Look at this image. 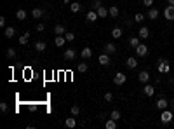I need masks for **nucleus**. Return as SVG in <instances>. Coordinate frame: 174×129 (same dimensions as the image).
<instances>
[{
    "instance_id": "29",
    "label": "nucleus",
    "mask_w": 174,
    "mask_h": 129,
    "mask_svg": "<svg viewBox=\"0 0 174 129\" xmlns=\"http://www.w3.org/2000/svg\"><path fill=\"white\" fill-rule=\"evenodd\" d=\"M96 12H98L99 18H106V16H108V9H106V7H103V6L99 7V9H96Z\"/></svg>"
},
{
    "instance_id": "34",
    "label": "nucleus",
    "mask_w": 174,
    "mask_h": 129,
    "mask_svg": "<svg viewBox=\"0 0 174 129\" xmlns=\"http://www.w3.org/2000/svg\"><path fill=\"white\" fill-rule=\"evenodd\" d=\"M110 117H112V119H115V120H119V119H122V113H120L119 110H113V112L110 113Z\"/></svg>"
},
{
    "instance_id": "33",
    "label": "nucleus",
    "mask_w": 174,
    "mask_h": 129,
    "mask_svg": "<svg viewBox=\"0 0 174 129\" xmlns=\"http://www.w3.org/2000/svg\"><path fill=\"white\" fill-rule=\"evenodd\" d=\"M65 38H66V42H73V40H75V33L66 32V33H65Z\"/></svg>"
},
{
    "instance_id": "23",
    "label": "nucleus",
    "mask_w": 174,
    "mask_h": 129,
    "mask_svg": "<svg viewBox=\"0 0 174 129\" xmlns=\"http://www.w3.org/2000/svg\"><path fill=\"white\" fill-rule=\"evenodd\" d=\"M26 11H25V9H19V11L16 12V19L17 21H25V19H26Z\"/></svg>"
},
{
    "instance_id": "15",
    "label": "nucleus",
    "mask_w": 174,
    "mask_h": 129,
    "mask_svg": "<svg viewBox=\"0 0 174 129\" xmlns=\"http://www.w3.org/2000/svg\"><path fill=\"white\" fill-rule=\"evenodd\" d=\"M143 92H145V94H146L148 98H152L153 94H155V87H153V86H150V84H146V86L143 87Z\"/></svg>"
},
{
    "instance_id": "24",
    "label": "nucleus",
    "mask_w": 174,
    "mask_h": 129,
    "mask_svg": "<svg viewBox=\"0 0 174 129\" xmlns=\"http://www.w3.org/2000/svg\"><path fill=\"white\" fill-rule=\"evenodd\" d=\"M129 44H130V47H134V49H136L138 45L141 44V38L138 37V35H136V37H130V38H129Z\"/></svg>"
},
{
    "instance_id": "11",
    "label": "nucleus",
    "mask_w": 174,
    "mask_h": 129,
    "mask_svg": "<svg viewBox=\"0 0 174 129\" xmlns=\"http://www.w3.org/2000/svg\"><path fill=\"white\" fill-rule=\"evenodd\" d=\"M138 37L141 38V40L148 38V37H150V30H148L146 26H141V28H139V32H138Z\"/></svg>"
},
{
    "instance_id": "42",
    "label": "nucleus",
    "mask_w": 174,
    "mask_h": 129,
    "mask_svg": "<svg viewBox=\"0 0 174 129\" xmlns=\"http://www.w3.org/2000/svg\"><path fill=\"white\" fill-rule=\"evenodd\" d=\"M0 26H6V18H4V16L0 18Z\"/></svg>"
},
{
    "instance_id": "37",
    "label": "nucleus",
    "mask_w": 174,
    "mask_h": 129,
    "mask_svg": "<svg viewBox=\"0 0 174 129\" xmlns=\"http://www.w3.org/2000/svg\"><path fill=\"white\" fill-rule=\"evenodd\" d=\"M0 110H2V113H7L9 112V105H7L6 101H2L0 103Z\"/></svg>"
},
{
    "instance_id": "1",
    "label": "nucleus",
    "mask_w": 174,
    "mask_h": 129,
    "mask_svg": "<svg viewBox=\"0 0 174 129\" xmlns=\"http://www.w3.org/2000/svg\"><path fill=\"white\" fill-rule=\"evenodd\" d=\"M157 70H158V73H160V75H167L169 72H171V66H169V61H167V59H160Z\"/></svg>"
},
{
    "instance_id": "8",
    "label": "nucleus",
    "mask_w": 174,
    "mask_h": 129,
    "mask_svg": "<svg viewBox=\"0 0 174 129\" xmlns=\"http://www.w3.org/2000/svg\"><path fill=\"white\" fill-rule=\"evenodd\" d=\"M98 61H99V64H103V66H110V63H112V59H110V56L106 53L101 54V56L98 58Z\"/></svg>"
},
{
    "instance_id": "41",
    "label": "nucleus",
    "mask_w": 174,
    "mask_h": 129,
    "mask_svg": "<svg viewBox=\"0 0 174 129\" xmlns=\"http://www.w3.org/2000/svg\"><path fill=\"white\" fill-rule=\"evenodd\" d=\"M44 30H45V25H44V23H38L37 25V32H44Z\"/></svg>"
},
{
    "instance_id": "14",
    "label": "nucleus",
    "mask_w": 174,
    "mask_h": 129,
    "mask_svg": "<svg viewBox=\"0 0 174 129\" xmlns=\"http://www.w3.org/2000/svg\"><path fill=\"white\" fill-rule=\"evenodd\" d=\"M104 53L106 54H113L115 51H117V45H115V44H112V42H108V44H104Z\"/></svg>"
},
{
    "instance_id": "31",
    "label": "nucleus",
    "mask_w": 174,
    "mask_h": 129,
    "mask_svg": "<svg viewBox=\"0 0 174 129\" xmlns=\"http://www.w3.org/2000/svg\"><path fill=\"white\" fill-rule=\"evenodd\" d=\"M70 9H71V12H78L82 9V6L78 4V2H71V4H70Z\"/></svg>"
},
{
    "instance_id": "10",
    "label": "nucleus",
    "mask_w": 174,
    "mask_h": 129,
    "mask_svg": "<svg viewBox=\"0 0 174 129\" xmlns=\"http://www.w3.org/2000/svg\"><path fill=\"white\" fill-rule=\"evenodd\" d=\"M155 105H157V108H158V110H165V108L169 107V101L165 100V98H158Z\"/></svg>"
},
{
    "instance_id": "32",
    "label": "nucleus",
    "mask_w": 174,
    "mask_h": 129,
    "mask_svg": "<svg viewBox=\"0 0 174 129\" xmlns=\"http://www.w3.org/2000/svg\"><path fill=\"white\" fill-rule=\"evenodd\" d=\"M7 58H9V59H14V58H16V49H12V47H9V49H7Z\"/></svg>"
},
{
    "instance_id": "13",
    "label": "nucleus",
    "mask_w": 174,
    "mask_h": 129,
    "mask_svg": "<svg viewBox=\"0 0 174 129\" xmlns=\"http://www.w3.org/2000/svg\"><path fill=\"white\" fill-rule=\"evenodd\" d=\"M98 12H96V11H89V12H87V16H85V19H87V21H89V23H94V21H98Z\"/></svg>"
},
{
    "instance_id": "27",
    "label": "nucleus",
    "mask_w": 174,
    "mask_h": 129,
    "mask_svg": "<svg viewBox=\"0 0 174 129\" xmlns=\"http://www.w3.org/2000/svg\"><path fill=\"white\" fill-rule=\"evenodd\" d=\"M35 49H37V53H44V51L47 49V44L40 40V42H37V44H35Z\"/></svg>"
},
{
    "instance_id": "18",
    "label": "nucleus",
    "mask_w": 174,
    "mask_h": 129,
    "mask_svg": "<svg viewBox=\"0 0 174 129\" xmlns=\"http://www.w3.org/2000/svg\"><path fill=\"white\" fill-rule=\"evenodd\" d=\"M104 127L106 129H115L117 127V120H115V119H106V120H104Z\"/></svg>"
},
{
    "instance_id": "22",
    "label": "nucleus",
    "mask_w": 174,
    "mask_h": 129,
    "mask_svg": "<svg viewBox=\"0 0 174 129\" xmlns=\"http://www.w3.org/2000/svg\"><path fill=\"white\" fill-rule=\"evenodd\" d=\"M157 18H158V11L155 7H150L148 9V19H157Z\"/></svg>"
},
{
    "instance_id": "28",
    "label": "nucleus",
    "mask_w": 174,
    "mask_h": 129,
    "mask_svg": "<svg viewBox=\"0 0 174 129\" xmlns=\"http://www.w3.org/2000/svg\"><path fill=\"white\" fill-rule=\"evenodd\" d=\"M112 37H113V38H120V37H122V28L115 26L113 30H112Z\"/></svg>"
},
{
    "instance_id": "20",
    "label": "nucleus",
    "mask_w": 174,
    "mask_h": 129,
    "mask_svg": "<svg viewBox=\"0 0 174 129\" xmlns=\"http://www.w3.org/2000/svg\"><path fill=\"white\" fill-rule=\"evenodd\" d=\"M32 16H33V19H40V18L44 16V11L40 9V7H35L32 11Z\"/></svg>"
},
{
    "instance_id": "25",
    "label": "nucleus",
    "mask_w": 174,
    "mask_h": 129,
    "mask_svg": "<svg viewBox=\"0 0 174 129\" xmlns=\"http://www.w3.org/2000/svg\"><path fill=\"white\" fill-rule=\"evenodd\" d=\"M108 14H110L112 18H119V14H120L119 7H117V6H112V7L108 9Z\"/></svg>"
},
{
    "instance_id": "6",
    "label": "nucleus",
    "mask_w": 174,
    "mask_h": 129,
    "mask_svg": "<svg viewBox=\"0 0 174 129\" xmlns=\"http://www.w3.org/2000/svg\"><path fill=\"white\" fill-rule=\"evenodd\" d=\"M65 59L66 61H75L77 59V51L75 49H66L65 51Z\"/></svg>"
},
{
    "instance_id": "39",
    "label": "nucleus",
    "mask_w": 174,
    "mask_h": 129,
    "mask_svg": "<svg viewBox=\"0 0 174 129\" xmlns=\"http://www.w3.org/2000/svg\"><path fill=\"white\" fill-rule=\"evenodd\" d=\"M93 7L94 9H99L101 7V0H93Z\"/></svg>"
},
{
    "instance_id": "12",
    "label": "nucleus",
    "mask_w": 174,
    "mask_h": 129,
    "mask_svg": "<svg viewBox=\"0 0 174 129\" xmlns=\"http://www.w3.org/2000/svg\"><path fill=\"white\" fill-rule=\"evenodd\" d=\"M125 64H127V68H129V70H134V68L138 66V61H136V58H134V56H130V58H127Z\"/></svg>"
},
{
    "instance_id": "2",
    "label": "nucleus",
    "mask_w": 174,
    "mask_h": 129,
    "mask_svg": "<svg viewBox=\"0 0 174 129\" xmlns=\"http://www.w3.org/2000/svg\"><path fill=\"white\" fill-rule=\"evenodd\" d=\"M174 119V112L172 110H162V113H160V120H162V124H169L171 120Z\"/></svg>"
},
{
    "instance_id": "4",
    "label": "nucleus",
    "mask_w": 174,
    "mask_h": 129,
    "mask_svg": "<svg viewBox=\"0 0 174 129\" xmlns=\"http://www.w3.org/2000/svg\"><path fill=\"white\" fill-rule=\"evenodd\" d=\"M164 18L167 21H174V6H167L164 9Z\"/></svg>"
},
{
    "instance_id": "45",
    "label": "nucleus",
    "mask_w": 174,
    "mask_h": 129,
    "mask_svg": "<svg viewBox=\"0 0 174 129\" xmlns=\"http://www.w3.org/2000/svg\"><path fill=\"white\" fill-rule=\"evenodd\" d=\"M169 2V6H174V0H167Z\"/></svg>"
},
{
    "instance_id": "46",
    "label": "nucleus",
    "mask_w": 174,
    "mask_h": 129,
    "mask_svg": "<svg viewBox=\"0 0 174 129\" xmlns=\"http://www.w3.org/2000/svg\"><path fill=\"white\" fill-rule=\"evenodd\" d=\"M66 4H71V0H65V6H66Z\"/></svg>"
},
{
    "instance_id": "21",
    "label": "nucleus",
    "mask_w": 174,
    "mask_h": 129,
    "mask_svg": "<svg viewBox=\"0 0 174 129\" xmlns=\"http://www.w3.org/2000/svg\"><path fill=\"white\" fill-rule=\"evenodd\" d=\"M54 44L58 45V47H63L66 44V38L63 37V35H56V38H54Z\"/></svg>"
},
{
    "instance_id": "43",
    "label": "nucleus",
    "mask_w": 174,
    "mask_h": 129,
    "mask_svg": "<svg viewBox=\"0 0 174 129\" xmlns=\"http://www.w3.org/2000/svg\"><path fill=\"white\" fill-rule=\"evenodd\" d=\"M98 119H101V120H106V113H99Z\"/></svg>"
},
{
    "instance_id": "26",
    "label": "nucleus",
    "mask_w": 174,
    "mask_h": 129,
    "mask_svg": "<svg viewBox=\"0 0 174 129\" xmlns=\"http://www.w3.org/2000/svg\"><path fill=\"white\" fill-rule=\"evenodd\" d=\"M77 70L80 72V73H85V72L89 70V66H87V63H85V61H80V63L77 64Z\"/></svg>"
},
{
    "instance_id": "7",
    "label": "nucleus",
    "mask_w": 174,
    "mask_h": 129,
    "mask_svg": "<svg viewBox=\"0 0 174 129\" xmlns=\"http://www.w3.org/2000/svg\"><path fill=\"white\" fill-rule=\"evenodd\" d=\"M138 79H139L143 84H148V82H150V72H148V70H141L139 73H138Z\"/></svg>"
},
{
    "instance_id": "3",
    "label": "nucleus",
    "mask_w": 174,
    "mask_h": 129,
    "mask_svg": "<svg viewBox=\"0 0 174 129\" xmlns=\"http://www.w3.org/2000/svg\"><path fill=\"white\" fill-rule=\"evenodd\" d=\"M125 80H127V75L122 73V72H119V73H115V75H113V82L117 84V86H124Z\"/></svg>"
},
{
    "instance_id": "30",
    "label": "nucleus",
    "mask_w": 174,
    "mask_h": 129,
    "mask_svg": "<svg viewBox=\"0 0 174 129\" xmlns=\"http://www.w3.org/2000/svg\"><path fill=\"white\" fill-rule=\"evenodd\" d=\"M28 38H30V33L25 32V35H21V37H19V44H21V45H26V44H28Z\"/></svg>"
},
{
    "instance_id": "17",
    "label": "nucleus",
    "mask_w": 174,
    "mask_h": 129,
    "mask_svg": "<svg viewBox=\"0 0 174 129\" xmlns=\"http://www.w3.org/2000/svg\"><path fill=\"white\" fill-rule=\"evenodd\" d=\"M65 126H66L68 129H73V127H75V126H77L75 115H73V117H68V119H66V120H65Z\"/></svg>"
},
{
    "instance_id": "19",
    "label": "nucleus",
    "mask_w": 174,
    "mask_h": 129,
    "mask_svg": "<svg viewBox=\"0 0 174 129\" xmlns=\"http://www.w3.org/2000/svg\"><path fill=\"white\" fill-rule=\"evenodd\" d=\"M52 33H56V35H65V33H66V28L63 26V25H56V26L52 28Z\"/></svg>"
},
{
    "instance_id": "16",
    "label": "nucleus",
    "mask_w": 174,
    "mask_h": 129,
    "mask_svg": "<svg viewBox=\"0 0 174 129\" xmlns=\"http://www.w3.org/2000/svg\"><path fill=\"white\" fill-rule=\"evenodd\" d=\"M4 35H6V38H12L14 35H16V28L14 26H7L6 30H4Z\"/></svg>"
},
{
    "instance_id": "44",
    "label": "nucleus",
    "mask_w": 174,
    "mask_h": 129,
    "mask_svg": "<svg viewBox=\"0 0 174 129\" xmlns=\"http://www.w3.org/2000/svg\"><path fill=\"white\" fill-rule=\"evenodd\" d=\"M169 107H171V110H172V112H174V100H172V101H171V103H169Z\"/></svg>"
},
{
    "instance_id": "38",
    "label": "nucleus",
    "mask_w": 174,
    "mask_h": 129,
    "mask_svg": "<svg viewBox=\"0 0 174 129\" xmlns=\"http://www.w3.org/2000/svg\"><path fill=\"white\" fill-rule=\"evenodd\" d=\"M104 101H113V94H112V92H106V94H104Z\"/></svg>"
},
{
    "instance_id": "9",
    "label": "nucleus",
    "mask_w": 174,
    "mask_h": 129,
    "mask_svg": "<svg viewBox=\"0 0 174 129\" xmlns=\"http://www.w3.org/2000/svg\"><path fill=\"white\" fill-rule=\"evenodd\" d=\"M80 58L82 59H91L93 58V51H91V47H84L80 51Z\"/></svg>"
},
{
    "instance_id": "40",
    "label": "nucleus",
    "mask_w": 174,
    "mask_h": 129,
    "mask_svg": "<svg viewBox=\"0 0 174 129\" xmlns=\"http://www.w3.org/2000/svg\"><path fill=\"white\" fill-rule=\"evenodd\" d=\"M143 6L150 9V6H153V0H143Z\"/></svg>"
},
{
    "instance_id": "5",
    "label": "nucleus",
    "mask_w": 174,
    "mask_h": 129,
    "mask_svg": "<svg viewBox=\"0 0 174 129\" xmlns=\"http://www.w3.org/2000/svg\"><path fill=\"white\" fill-rule=\"evenodd\" d=\"M136 54L139 56V58H145V56L148 54V45L146 44H139V45L136 47Z\"/></svg>"
},
{
    "instance_id": "36",
    "label": "nucleus",
    "mask_w": 174,
    "mask_h": 129,
    "mask_svg": "<svg viewBox=\"0 0 174 129\" xmlns=\"http://www.w3.org/2000/svg\"><path fill=\"white\" fill-rule=\"evenodd\" d=\"M143 19H145V14H141V12H136L134 21H136V23H143Z\"/></svg>"
},
{
    "instance_id": "35",
    "label": "nucleus",
    "mask_w": 174,
    "mask_h": 129,
    "mask_svg": "<svg viewBox=\"0 0 174 129\" xmlns=\"http://www.w3.org/2000/svg\"><path fill=\"white\" fill-rule=\"evenodd\" d=\"M71 115H80V107H78V105H73V107H71Z\"/></svg>"
}]
</instances>
